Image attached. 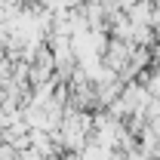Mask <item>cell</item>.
I'll use <instances>...</instances> for the list:
<instances>
[{
  "label": "cell",
  "mask_w": 160,
  "mask_h": 160,
  "mask_svg": "<svg viewBox=\"0 0 160 160\" xmlns=\"http://www.w3.org/2000/svg\"><path fill=\"white\" fill-rule=\"evenodd\" d=\"M136 3H142V0H117V9H120V12H126V9H132Z\"/></svg>",
  "instance_id": "6da1fadb"
}]
</instances>
